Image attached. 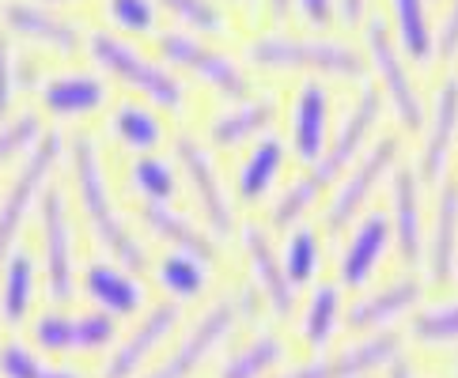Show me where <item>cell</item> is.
Instances as JSON below:
<instances>
[{
	"instance_id": "42",
	"label": "cell",
	"mask_w": 458,
	"mask_h": 378,
	"mask_svg": "<svg viewBox=\"0 0 458 378\" xmlns=\"http://www.w3.org/2000/svg\"><path fill=\"white\" fill-rule=\"evenodd\" d=\"M42 359L30 352V349H23V344H4L0 349V374L4 378H42Z\"/></svg>"
},
{
	"instance_id": "45",
	"label": "cell",
	"mask_w": 458,
	"mask_h": 378,
	"mask_svg": "<svg viewBox=\"0 0 458 378\" xmlns=\"http://www.w3.org/2000/svg\"><path fill=\"white\" fill-rule=\"evenodd\" d=\"M368 12V0H337V20L341 23H360Z\"/></svg>"
},
{
	"instance_id": "19",
	"label": "cell",
	"mask_w": 458,
	"mask_h": 378,
	"mask_svg": "<svg viewBox=\"0 0 458 378\" xmlns=\"http://www.w3.org/2000/svg\"><path fill=\"white\" fill-rule=\"evenodd\" d=\"M242 250H247V265H250V276L261 291V299L273 310L276 318H288L292 307H296V284L288 281V273L281 265V257L269 246V239L258 231V227H247L242 231Z\"/></svg>"
},
{
	"instance_id": "48",
	"label": "cell",
	"mask_w": 458,
	"mask_h": 378,
	"mask_svg": "<svg viewBox=\"0 0 458 378\" xmlns=\"http://www.w3.org/2000/svg\"><path fill=\"white\" fill-rule=\"evenodd\" d=\"M42 378H80L76 371H64V367H57V371H42Z\"/></svg>"
},
{
	"instance_id": "43",
	"label": "cell",
	"mask_w": 458,
	"mask_h": 378,
	"mask_svg": "<svg viewBox=\"0 0 458 378\" xmlns=\"http://www.w3.org/2000/svg\"><path fill=\"white\" fill-rule=\"evenodd\" d=\"M436 54L444 61L458 57V0H451V8L444 15V27L436 30Z\"/></svg>"
},
{
	"instance_id": "39",
	"label": "cell",
	"mask_w": 458,
	"mask_h": 378,
	"mask_svg": "<svg viewBox=\"0 0 458 378\" xmlns=\"http://www.w3.org/2000/svg\"><path fill=\"white\" fill-rule=\"evenodd\" d=\"M42 137V122L35 110H23L15 113V118H4L0 122V167L4 163H12L15 155H27L30 147L38 144Z\"/></svg>"
},
{
	"instance_id": "10",
	"label": "cell",
	"mask_w": 458,
	"mask_h": 378,
	"mask_svg": "<svg viewBox=\"0 0 458 378\" xmlns=\"http://www.w3.org/2000/svg\"><path fill=\"white\" fill-rule=\"evenodd\" d=\"M242 307H247V303H232V299L212 303L205 315L198 318V325H193V330L182 337V344L174 349V356H167L152 374H144V378H193L201 371L205 359L216 352L227 337H232Z\"/></svg>"
},
{
	"instance_id": "3",
	"label": "cell",
	"mask_w": 458,
	"mask_h": 378,
	"mask_svg": "<svg viewBox=\"0 0 458 378\" xmlns=\"http://www.w3.org/2000/svg\"><path fill=\"white\" fill-rule=\"evenodd\" d=\"M88 54L95 57L103 72L118 76L122 84H129L133 91H140L148 103L163 106V110H182L186 103V88L167 64H159L156 57H148L144 49H137L133 42H125L122 35H110V30H91L88 35Z\"/></svg>"
},
{
	"instance_id": "25",
	"label": "cell",
	"mask_w": 458,
	"mask_h": 378,
	"mask_svg": "<svg viewBox=\"0 0 458 378\" xmlns=\"http://www.w3.org/2000/svg\"><path fill=\"white\" fill-rule=\"evenodd\" d=\"M84 288L91 295V303L106 310L110 318H129L137 315L140 303H144V288L129 276V269L122 265H106V261H95L84 276Z\"/></svg>"
},
{
	"instance_id": "2",
	"label": "cell",
	"mask_w": 458,
	"mask_h": 378,
	"mask_svg": "<svg viewBox=\"0 0 458 378\" xmlns=\"http://www.w3.org/2000/svg\"><path fill=\"white\" fill-rule=\"evenodd\" d=\"M247 61L258 64L261 72H318L337 80H360L368 72V61L356 46L322 38V35H258L247 46Z\"/></svg>"
},
{
	"instance_id": "12",
	"label": "cell",
	"mask_w": 458,
	"mask_h": 378,
	"mask_svg": "<svg viewBox=\"0 0 458 378\" xmlns=\"http://www.w3.org/2000/svg\"><path fill=\"white\" fill-rule=\"evenodd\" d=\"M402 356V337L398 333H368L364 340L341 349L337 356H318L310 364L284 371L281 378H364L379 367H390Z\"/></svg>"
},
{
	"instance_id": "11",
	"label": "cell",
	"mask_w": 458,
	"mask_h": 378,
	"mask_svg": "<svg viewBox=\"0 0 458 378\" xmlns=\"http://www.w3.org/2000/svg\"><path fill=\"white\" fill-rule=\"evenodd\" d=\"M174 155H178V167L186 171V182H190L193 197H198L208 231L216 239H227L235 231V212H232V201H227V193H224V182L216 178V167H212V159L205 155V147L190 133H178Z\"/></svg>"
},
{
	"instance_id": "40",
	"label": "cell",
	"mask_w": 458,
	"mask_h": 378,
	"mask_svg": "<svg viewBox=\"0 0 458 378\" xmlns=\"http://www.w3.org/2000/svg\"><path fill=\"white\" fill-rule=\"evenodd\" d=\"M106 15L125 35H156V27H159L156 0H106Z\"/></svg>"
},
{
	"instance_id": "29",
	"label": "cell",
	"mask_w": 458,
	"mask_h": 378,
	"mask_svg": "<svg viewBox=\"0 0 458 378\" xmlns=\"http://www.w3.org/2000/svg\"><path fill=\"white\" fill-rule=\"evenodd\" d=\"M110 133L118 137V144H125L129 152L148 155L152 147L163 144V122L156 118V110L140 106V103H122L110 113Z\"/></svg>"
},
{
	"instance_id": "20",
	"label": "cell",
	"mask_w": 458,
	"mask_h": 378,
	"mask_svg": "<svg viewBox=\"0 0 458 378\" xmlns=\"http://www.w3.org/2000/svg\"><path fill=\"white\" fill-rule=\"evenodd\" d=\"M424 265L432 284H451L458 273V189L444 186L436 201L432 227L424 235Z\"/></svg>"
},
{
	"instance_id": "23",
	"label": "cell",
	"mask_w": 458,
	"mask_h": 378,
	"mask_svg": "<svg viewBox=\"0 0 458 378\" xmlns=\"http://www.w3.org/2000/svg\"><path fill=\"white\" fill-rule=\"evenodd\" d=\"M420 303V281H398V284H390L383 291H371L364 295L360 303H352L349 310V330L352 333H383L390 330L402 315H409Z\"/></svg>"
},
{
	"instance_id": "13",
	"label": "cell",
	"mask_w": 458,
	"mask_h": 378,
	"mask_svg": "<svg viewBox=\"0 0 458 378\" xmlns=\"http://www.w3.org/2000/svg\"><path fill=\"white\" fill-rule=\"evenodd\" d=\"M0 23H4V30H12V35H20L42 49H54V54H76L80 46H88L80 23L50 12L46 4H38V0H4V4H0Z\"/></svg>"
},
{
	"instance_id": "36",
	"label": "cell",
	"mask_w": 458,
	"mask_h": 378,
	"mask_svg": "<svg viewBox=\"0 0 458 378\" xmlns=\"http://www.w3.org/2000/svg\"><path fill=\"white\" fill-rule=\"evenodd\" d=\"M318 261H322V242H318V231H310V227H300V231H292L288 242H284V257L281 265L288 273L292 284H307L310 276L318 273Z\"/></svg>"
},
{
	"instance_id": "8",
	"label": "cell",
	"mask_w": 458,
	"mask_h": 378,
	"mask_svg": "<svg viewBox=\"0 0 458 378\" xmlns=\"http://www.w3.org/2000/svg\"><path fill=\"white\" fill-rule=\"evenodd\" d=\"M394 163H398V140L379 137L345 171V178H341L334 201H330V208H326V231L341 235L345 227H352V220L364 216V205L375 197V189L383 186V178L394 171Z\"/></svg>"
},
{
	"instance_id": "46",
	"label": "cell",
	"mask_w": 458,
	"mask_h": 378,
	"mask_svg": "<svg viewBox=\"0 0 458 378\" xmlns=\"http://www.w3.org/2000/svg\"><path fill=\"white\" fill-rule=\"evenodd\" d=\"M386 378H417V374H413V367H409V364H405V359L398 356V359H394V364H390V374H386Z\"/></svg>"
},
{
	"instance_id": "18",
	"label": "cell",
	"mask_w": 458,
	"mask_h": 378,
	"mask_svg": "<svg viewBox=\"0 0 458 378\" xmlns=\"http://www.w3.org/2000/svg\"><path fill=\"white\" fill-rule=\"evenodd\" d=\"M390 250V216L383 212H368L360 216L352 235H349V246L341 254V284L345 288H364L371 281V273L379 269V261L386 257Z\"/></svg>"
},
{
	"instance_id": "24",
	"label": "cell",
	"mask_w": 458,
	"mask_h": 378,
	"mask_svg": "<svg viewBox=\"0 0 458 378\" xmlns=\"http://www.w3.org/2000/svg\"><path fill=\"white\" fill-rule=\"evenodd\" d=\"M273 118H276L273 98H254V95L239 98L235 106H227L224 113H216V118L208 122V140L216 147H239V144L266 133Z\"/></svg>"
},
{
	"instance_id": "1",
	"label": "cell",
	"mask_w": 458,
	"mask_h": 378,
	"mask_svg": "<svg viewBox=\"0 0 458 378\" xmlns=\"http://www.w3.org/2000/svg\"><path fill=\"white\" fill-rule=\"evenodd\" d=\"M69 159H72V182H76L80 208H84V216L91 223L95 239H99V246L129 273H140L148 254L140 250V242L133 239V231H129L125 220L118 216V205H114V197H110L103 155H99V147H95V140L76 137L69 144Z\"/></svg>"
},
{
	"instance_id": "7",
	"label": "cell",
	"mask_w": 458,
	"mask_h": 378,
	"mask_svg": "<svg viewBox=\"0 0 458 378\" xmlns=\"http://www.w3.org/2000/svg\"><path fill=\"white\" fill-rule=\"evenodd\" d=\"M364 49H368V61H371L375 76H379V91H383V98L390 103V110H394V118L405 129L424 125V103H420L413 69H409V61H405V54L398 49V42L386 35V27H383L379 15L368 20Z\"/></svg>"
},
{
	"instance_id": "26",
	"label": "cell",
	"mask_w": 458,
	"mask_h": 378,
	"mask_svg": "<svg viewBox=\"0 0 458 378\" xmlns=\"http://www.w3.org/2000/svg\"><path fill=\"white\" fill-rule=\"evenodd\" d=\"M140 220L148 223V231H156L163 242H171L174 250L193 254V257H201V261H212V257H216V246H212V239L201 231L198 223H190L182 212H171L167 205L144 201Z\"/></svg>"
},
{
	"instance_id": "28",
	"label": "cell",
	"mask_w": 458,
	"mask_h": 378,
	"mask_svg": "<svg viewBox=\"0 0 458 378\" xmlns=\"http://www.w3.org/2000/svg\"><path fill=\"white\" fill-rule=\"evenodd\" d=\"M284 159H288V152H284L281 140H276V137H261L250 147L247 163L239 167V197H242V201H261V197L276 186V178H281Z\"/></svg>"
},
{
	"instance_id": "16",
	"label": "cell",
	"mask_w": 458,
	"mask_h": 378,
	"mask_svg": "<svg viewBox=\"0 0 458 378\" xmlns=\"http://www.w3.org/2000/svg\"><path fill=\"white\" fill-rule=\"evenodd\" d=\"M330 144V91L318 80H303L292 103V152L300 163H318Z\"/></svg>"
},
{
	"instance_id": "32",
	"label": "cell",
	"mask_w": 458,
	"mask_h": 378,
	"mask_svg": "<svg viewBox=\"0 0 458 378\" xmlns=\"http://www.w3.org/2000/svg\"><path fill=\"white\" fill-rule=\"evenodd\" d=\"M281 359H284V340L273 337V333H261L247 344V349H239L232 359H227L220 378H266Z\"/></svg>"
},
{
	"instance_id": "50",
	"label": "cell",
	"mask_w": 458,
	"mask_h": 378,
	"mask_svg": "<svg viewBox=\"0 0 458 378\" xmlns=\"http://www.w3.org/2000/svg\"><path fill=\"white\" fill-rule=\"evenodd\" d=\"M50 4H64V0H50Z\"/></svg>"
},
{
	"instance_id": "6",
	"label": "cell",
	"mask_w": 458,
	"mask_h": 378,
	"mask_svg": "<svg viewBox=\"0 0 458 378\" xmlns=\"http://www.w3.org/2000/svg\"><path fill=\"white\" fill-rule=\"evenodd\" d=\"M379 118H383V91L379 88H364L356 95V103L349 106V113L341 118L337 133L330 137V144H326L322 159L310 163V171H307L310 182H315L318 189H330L334 182H341L345 171L352 167L360 155H364V144L375 133Z\"/></svg>"
},
{
	"instance_id": "30",
	"label": "cell",
	"mask_w": 458,
	"mask_h": 378,
	"mask_svg": "<svg viewBox=\"0 0 458 378\" xmlns=\"http://www.w3.org/2000/svg\"><path fill=\"white\" fill-rule=\"evenodd\" d=\"M30 299H35V261L15 250L4 257V288H0V318L8 325H20L30 315Z\"/></svg>"
},
{
	"instance_id": "15",
	"label": "cell",
	"mask_w": 458,
	"mask_h": 378,
	"mask_svg": "<svg viewBox=\"0 0 458 378\" xmlns=\"http://www.w3.org/2000/svg\"><path fill=\"white\" fill-rule=\"evenodd\" d=\"M458 137V76H447L436 88L432 110L424 113V144H420V182L436 186L444 178L451 144Z\"/></svg>"
},
{
	"instance_id": "49",
	"label": "cell",
	"mask_w": 458,
	"mask_h": 378,
	"mask_svg": "<svg viewBox=\"0 0 458 378\" xmlns=\"http://www.w3.org/2000/svg\"><path fill=\"white\" fill-rule=\"evenodd\" d=\"M232 4H254V0H232Z\"/></svg>"
},
{
	"instance_id": "17",
	"label": "cell",
	"mask_w": 458,
	"mask_h": 378,
	"mask_svg": "<svg viewBox=\"0 0 458 378\" xmlns=\"http://www.w3.org/2000/svg\"><path fill=\"white\" fill-rule=\"evenodd\" d=\"M174 325H178V307L174 303L152 307L148 315H144V322L129 333V340L110 356V364L103 367V378H137L140 367L152 359V352L174 333Z\"/></svg>"
},
{
	"instance_id": "31",
	"label": "cell",
	"mask_w": 458,
	"mask_h": 378,
	"mask_svg": "<svg viewBox=\"0 0 458 378\" xmlns=\"http://www.w3.org/2000/svg\"><path fill=\"white\" fill-rule=\"evenodd\" d=\"M337 322H341V288L337 284L315 288L303 315V340L310 349H326L330 337L337 333Z\"/></svg>"
},
{
	"instance_id": "34",
	"label": "cell",
	"mask_w": 458,
	"mask_h": 378,
	"mask_svg": "<svg viewBox=\"0 0 458 378\" xmlns=\"http://www.w3.org/2000/svg\"><path fill=\"white\" fill-rule=\"evenodd\" d=\"M409 333H413L417 344H428V349H447V344H458V299L417 310Z\"/></svg>"
},
{
	"instance_id": "14",
	"label": "cell",
	"mask_w": 458,
	"mask_h": 378,
	"mask_svg": "<svg viewBox=\"0 0 458 378\" xmlns=\"http://www.w3.org/2000/svg\"><path fill=\"white\" fill-rule=\"evenodd\" d=\"M118 330L106 310L91 315H42L35 322V344L46 352H103L114 344Z\"/></svg>"
},
{
	"instance_id": "35",
	"label": "cell",
	"mask_w": 458,
	"mask_h": 378,
	"mask_svg": "<svg viewBox=\"0 0 458 378\" xmlns=\"http://www.w3.org/2000/svg\"><path fill=\"white\" fill-rule=\"evenodd\" d=\"M163 8L182 27L198 30L201 38H220L227 35V12L216 4V0H159Z\"/></svg>"
},
{
	"instance_id": "33",
	"label": "cell",
	"mask_w": 458,
	"mask_h": 378,
	"mask_svg": "<svg viewBox=\"0 0 458 378\" xmlns=\"http://www.w3.org/2000/svg\"><path fill=\"white\" fill-rule=\"evenodd\" d=\"M205 265H208V261L174 250V254H167L159 261V284L167 288L174 299H193V295L205 291V281H208Z\"/></svg>"
},
{
	"instance_id": "22",
	"label": "cell",
	"mask_w": 458,
	"mask_h": 378,
	"mask_svg": "<svg viewBox=\"0 0 458 378\" xmlns=\"http://www.w3.org/2000/svg\"><path fill=\"white\" fill-rule=\"evenodd\" d=\"M38 98L42 110H50L54 118H88V113L106 106L110 88L91 72H61L46 80Z\"/></svg>"
},
{
	"instance_id": "27",
	"label": "cell",
	"mask_w": 458,
	"mask_h": 378,
	"mask_svg": "<svg viewBox=\"0 0 458 378\" xmlns=\"http://www.w3.org/2000/svg\"><path fill=\"white\" fill-rule=\"evenodd\" d=\"M394 8V42L405 61H432L436 54V30L428 23V4L424 0H390Z\"/></svg>"
},
{
	"instance_id": "4",
	"label": "cell",
	"mask_w": 458,
	"mask_h": 378,
	"mask_svg": "<svg viewBox=\"0 0 458 378\" xmlns=\"http://www.w3.org/2000/svg\"><path fill=\"white\" fill-rule=\"evenodd\" d=\"M159 54H163V61H171V69L190 72L193 80L208 84L220 98L239 103V98H250V91H254L247 69H242L235 57L220 54V49H212L208 42L193 38V35H182V30L159 35Z\"/></svg>"
},
{
	"instance_id": "38",
	"label": "cell",
	"mask_w": 458,
	"mask_h": 378,
	"mask_svg": "<svg viewBox=\"0 0 458 378\" xmlns=\"http://www.w3.org/2000/svg\"><path fill=\"white\" fill-rule=\"evenodd\" d=\"M322 197V189L310 182V174L303 178H292V186L276 197V205L269 212V223L273 227H292V223H300L310 208H315V201Z\"/></svg>"
},
{
	"instance_id": "41",
	"label": "cell",
	"mask_w": 458,
	"mask_h": 378,
	"mask_svg": "<svg viewBox=\"0 0 458 378\" xmlns=\"http://www.w3.org/2000/svg\"><path fill=\"white\" fill-rule=\"evenodd\" d=\"M15 95H20V64H15V49L8 35H0V122L12 113Z\"/></svg>"
},
{
	"instance_id": "9",
	"label": "cell",
	"mask_w": 458,
	"mask_h": 378,
	"mask_svg": "<svg viewBox=\"0 0 458 378\" xmlns=\"http://www.w3.org/2000/svg\"><path fill=\"white\" fill-rule=\"evenodd\" d=\"M42 273L50 299L69 303L76 291V246L69 208H64V197L57 189H50L42 201Z\"/></svg>"
},
{
	"instance_id": "44",
	"label": "cell",
	"mask_w": 458,
	"mask_h": 378,
	"mask_svg": "<svg viewBox=\"0 0 458 378\" xmlns=\"http://www.w3.org/2000/svg\"><path fill=\"white\" fill-rule=\"evenodd\" d=\"M292 8L315 27H330L337 20V0H292Z\"/></svg>"
},
{
	"instance_id": "5",
	"label": "cell",
	"mask_w": 458,
	"mask_h": 378,
	"mask_svg": "<svg viewBox=\"0 0 458 378\" xmlns=\"http://www.w3.org/2000/svg\"><path fill=\"white\" fill-rule=\"evenodd\" d=\"M61 152H64V137L61 133H42L38 144L27 152L20 174H15L12 189L4 193V201H0V261L8 257L12 242L20 239L23 223L30 216V208H35L42 186L50 182L54 167L61 163Z\"/></svg>"
},
{
	"instance_id": "47",
	"label": "cell",
	"mask_w": 458,
	"mask_h": 378,
	"mask_svg": "<svg viewBox=\"0 0 458 378\" xmlns=\"http://www.w3.org/2000/svg\"><path fill=\"white\" fill-rule=\"evenodd\" d=\"M269 12H273V20H284L292 12V0H269Z\"/></svg>"
},
{
	"instance_id": "21",
	"label": "cell",
	"mask_w": 458,
	"mask_h": 378,
	"mask_svg": "<svg viewBox=\"0 0 458 378\" xmlns=\"http://www.w3.org/2000/svg\"><path fill=\"white\" fill-rule=\"evenodd\" d=\"M390 193H394V216H390V235L402 261H417L424 254V216H420V174L413 167H398L390 174Z\"/></svg>"
},
{
	"instance_id": "37",
	"label": "cell",
	"mask_w": 458,
	"mask_h": 378,
	"mask_svg": "<svg viewBox=\"0 0 458 378\" xmlns=\"http://www.w3.org/2000/svg\"><path fill=\"white\" fill-rule=\"evenodd\" d=\"M129 182H133V189L144 197V201H171L178 182H174V167L167 159H159V155H140L133 163V171H129Z\"/></svg>"
}]
</instances>
